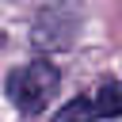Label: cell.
<instances>
[{"label": "cell", "mask_w": 122, "mask_h": 122, "mask_svg": "<svg viewBox=\"0 0 122 122\" xmlns=\"http://www.w3.org/2000/svg\"><path fill=\"white\" fill-rule=\"evenodd\" d=\"M114 114H122V80H111L95 92L69 99L53 122H99V118H114Z\"/></svg>", "instance_id": "cell-2"}, {"label": "cell", "mask_w": 122, "mask_h": 122, "mask_svg": "<svg viewBox=\"0 0 122 122\" xmlns=\"http://www.w3.org/2000/svg\"><path fill=\"white\" fill-rule=\"evenodd\" d=\"M57 84H61V69L53 61H27L8 76V99L23 114H38L57 92Z\"/></svg>", "instance_id": "cell-1"}]
</instances>
